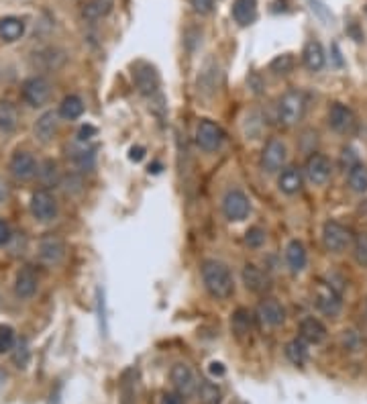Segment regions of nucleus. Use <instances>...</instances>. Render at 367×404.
Wrapping results in <instances>:
<instances>
[{
	"label": "nucleus",
	"instance_id": "nucleus-39",
	"mask_svg": "<svg viewBox=\"0 0 367 404\" xmlns=\"http://www.w3.org/2000/svg\"><path fill=\"white\" fill-rule=\"evenodd\" d=\"M10 239H12V227H10V223L6 219L0 217V247L8 245Z\"/></svg>",
	"mask_w": 367,
	"mask_h": 404
},
{
	"label": "nucleus",
	"instance_id": "nucleus-33",
	"mask_svg": "<svg viewBox=\"0 0 367 404\" xmlns=\"http://www.w3.org/2000/svg\"><path fill=\"white\" fill-rule=\"evenodd\" d=\"M269 70L278 76H286L294 70V58L290 54H284V56H278L276 59H271L269 63Z\"/></svg>",
	"mask_w": 367,
	"mask_h": 404
},
{
	"label": "nucleus",
	"instance_id": "nucleus-41",
	"mask_svg": "<svg viewBox=\"0 0 367 404\" xmlns=\"http://www.w3.org/2000/svg\"><path fill=\"white\" fill-rule=\"evenodd\" d=\"M162 404H186V398L180 392H166L162 398Z\"/></svg>",
	"mask_w": 367,
	"mask_h": 404
},
{
	"label": "nucleus",
	"instance_id": "nucleus-29",
	"mask_svg": "<svg viewBox=\"0 0 367 404\" xmlns=\"http://www.w3.org/2000/svg\"><path fill=\"white\" fill-rule=\"evenodd\" d=\"M347 182H349V188L357 194H364L367 192V166L364 164H353L349 168V173H347Z\"/></svg>",
	"mask_w": 367,
	"mask_h": 404
},
{
	"label": "nucleus",
	"instance_id": "nucleus-15",
	"mask_svg": "<svg viewBox=\"0 0 367 404\" xmlns=\"http://www.w3.org/2000/svg\"><path fill=\"white\" fill-rule=\"evenodd\" d=\"M65 255V243L58 235H47L39 241V257L47 266H58Z\"/></svg>",
	"mask_w": 367,
	"mask_h": 404
},
{
	"label": "nucleus",
	"instance_id": "nucleus-9",
	"mask_svg": "<svg viewBox=\"0 0 367 404\" xmlns=\"http://www.w3.org/2000/svg\"><path fill=\"white\" fill-rule=\"evenodd\" d=\"M314 302H316L318 310L324 312V315H329V317L339 315V310L343 306L341 292L337 288H333V284H326V282H320L314 288Z\"/></svg>",
	"mask_w": 367,
	"mask_h": 404
},
{
	"label": "nucleus",
	"instance_id": "nucleus-43",
	"mask_svg": "<svg viewBox=\"0 0 367 404\" xmlns=\"http://www.w3.org/2000/svg\"><path fill=\"white\" fill-rule=\"evenodd\" d=\"M210 372H212L214 376H223V374H225V368H223V363L212 361V363H210Z\"/></svg>",
	"mask_w": 367,
	"mask_h": 404
},
{
	"label": "nucleus",
	"instance_id": "nucleus-31",
	"mask_svg": "<svg viewBox=\"0 0 367 404\" xmlns=\"http://www.w3.org/2000/svg\"><path fill=\"white\" fill-rule=\"evenodd\" d=\"M286 357L294 363V365H302L308 357V349H306L304 339H292L286 343Z\"/></svg>",
	"mask_w": 367,
	"mask_h": 404
},
{
	"label": "nucleus",
	"instance_id": "nucleus-11",
	"mask_svg": "<svg viewBox=\"0 0 367 404\" xmlns=\"http://www.w3.org/2000/svg\"><path fill=\"white\" fill-rule=\"evenodd\" d=\"M133 82L141 94H153L159 86V76L155 67L147 61H137L133 65Z\"/></svg>",
	"mask_w": 367,
	"mask_h": 404
},
{
	"label": "nucleus",
	"instance_id": "nucleus-14",
	"mask_svg": "<svg viewBox=\"0 0 367 404\" xmlns=\"http://www.w3.org/2000/svg\"><path fill=\"white\" fill-rule=\"evenodd\" d=\"M170 378H172V384L176 388V392H180L184 398L192 396L196 390H198V382H196V376L192 372L190 365L186 363H176L170 372Z\"/></svg>",
	"mask_w": 367,
	"mask_h": 404
},
{
	"label": "nucleus",
	"instance_id": "nucleus-6",
	"mask_svg": "<svg viewBox=\"0 0 367 404\" xmlns=\"http://www.w3.org/2000/svg\"><path fill=\"white\" fill-rule=\"evenodd\" d=\"M196 143L204 151H216L225 143V131L210 118H204L196 127Z\"/></svg>",
	"mask_w": 367,
	"mask_h": 404
},
{
	"label": "nucleus",
	"instance_id": "nucleus-12",
	"mask_svg": "<svg viewBox=\"0 0 367 404\" xmlns=\"http://www.w3.org/2000/svg\"><path fill=\"white\" fill-rule=\"evenodd\" d=\"M39 288V274L33 266H25L19 270L14 278V296L19 300H29L37 294Z\"/></svg>",
	"mask_w": 367,
	"mask_h": 404
},
{
	"label": "nucleus",
	"instance_id": "nucleus-17",
	"mask_svg": "<svg viewBox=\"0 0 367 404\" xmlns=\"http://www.w3.org/2000/svg\"><path fill=\"white\" fill-rule=\"evenodd\" d=\"M329 125L337 133H351L355 129V115L349 107H345L341 103H333V107L329 111Z\"/></svg>",
	"mask_w": 367,
	"mask_h": 404
},
{
	"label": "nucleus",
	"instance_id": "nucleus-2",
	"mask_svg": "<svg viewBox=\"0 0 367 404\" xmlns=\"http://www.w3.org/2000/svg\"><path fill=\"white\" fill-rule=\"evenodd\" d=\"M21 96L23 100L33 107V109H39L43 105H47V100L52 98V84L47 78L43 76H31L23 82L21 86Z\"/></svg>",
	"mask_w": 367,
	"mask_h": 404
},
{
	"label": "nucleus",
	"instance_id": "nucleus-27",
	"mask_svg": "<svg viewBox=\"0 0 367 404\" xmlns=\"http://www.w3.org/2000/svg\"><path fill=\"white\" fill-rule=\"evenodd\" d=\"M58 115H60L61 118H65V120H76V118H80V116L84 115V103H82V98L76 96V94L65 96V98L61 100Z\"/></svg>",
	"mask_w": 367,
	"mask_h": 404
},
{
	"label": "nucleus",
	"instance_id": "nucleus-20",
	"mask_svg": "<svg viewBox=\"0 0 367 404\" xmlns=\"http://www.w3.org/2000/svg\"><path fill=\"white\" fill-rule=\"evenodd\" d=\"M300 339H304L312 345H318L326 339V327L318 319L306 317L300 321Z\"/></svg>",
	"mask_w": 367,
	"mask_h": 404
},
{
	"label": "nucleus",
	"instance_id": "nucleus-23",
	"mask_svg": "<svg viewBox=\"0 0 367 404\" xmlns=\"http://www.w3.org/2000/svg\"><path fill=\"white\" fill-rule=\"evenodd\" d=\"M302 61H304V65L310 70V72H318V70H322V67H324V61H326L322 45H320L318 41L310 39V41L304 45Z\"/></svg>",
	"mask_w": 367,
	"mask_h": 404
},
{
	"label": "nucleus",
	"instance_id": "nucleus-42",
	"mask_svg": "<svg viewBox=\"0 0 367 404\" xmlns=\"http://www.w3.org/2000/svg\"><path fill=\"white\" fill-rule=\"evenodd\" d=\"M143 156H145V149H143V147H133L131 153H129V158H131L133 162H141Z\"/></svg>",
	"mask_w": 367,
	"mask_h": 404
},
{
	"label": "nucleus",
	"instance_id": "nucleus-24",
	"mask_svg": "<svg viewBox=\"0 0 367 404\" xmlns=\"http://www.w3.org/2000/svg\"><path fill=\"white\" fill-rule=\"evenodd\" d=\"M257 17V0H235L233 4V19L237 25L247 27Z\"/></svg>",
	"mask_w": 367,
	"mask_h": 404
},
{
	"label": "nucleus",
	"instance_id": "nucleus-34",
	"mask_svg": "<svg viewBox=\"0 0 367 404\" xmlns=\"http://www.w3.org/2000/svg\"><path fill=\"white\" fill-rule=\"evenodd\" d=\"M353 255L362 268H367V233H359L353 239Z\"/></svg>",
	"mask_w": 367,
	"mask_h": 404
},
{
	"label": "nucleus",
	"instance_id": "nucleus-36",
	"mask_svg": "<svg viewBox=\"0 0 367 404\" xmlns=\"http://www.w3.org/2000/svg\"><path fill=\"white\" fill-rule=\"evenodd\" d=\"M245 243L249 247H261L265 243V231L261 227H251L245 235Z\"/></svg>",
	"mask_w": 367,
	"mask_h": 404
},
{
	"label": "nucleus",
	"instance_id": "nucleus-26",
	"mask_svg": "<svg viewBox=\"0 0 367 404\" xmlns=\"http://www.w3.org/2000/svg\"><path fill=\"white\" fill-rule=\"evenodd\" d=\"M113 4L115 0H88L82 8V17L86 21H98L113 10Z\"/></svg>",
	"mask_w": 367,
	"mask_h": 404
},
{
	"label": "nucleus",
	"instance_id": "nucleus-32",
	"mask_svg": "<svg viewBox=\"0 0 367 404\" xmlns=\"http://www.w3.org/2000/svg\"><path fill=\"white\" fill-rule=\"evenodd\" d=\"M231 325H233V331L237 337H243L251 331V315L245 310V308H239L235 310L233 319H231Z\"/></svg>",
	"mask_w": 367,
	"mask_h": 404
},
{
	"label": "nucleus",
	"instance_id": "nucleus-25",
	"mask_svg": "<svg viewBox=\"0 0 367 404\" xmlns=\"http://www.w3.org/2000/svg\"><path fill=\"white\" fill-rule=\"evenodd\" d=\"M278 188L284 194H288V196L300 192V188H302V173H300V170L298 168H286L278 178Z\"/></svg>",
	"mask_w": 367,
	"mask_h": 404
},
{
	"label": "nucleus",
	"instance_id": "nucleus-28",
	"mask_svg": "<svg viewBox=\"0 0 367 404\" xmlns=\"http://www.w3.org/2000/svg\"><path fill=\"white\" fill-rule=\"evenodd\" d=\"M19 125V111L12 103L0 100V131L12 133Z\"/></svg>",
	"mask_w": 367,
	"mask_h": 404
},
{
	"label": "nucleus",
	"instance_id": "nucleus-7",
	"mask_svg": "<svg viewBox=\"0 0 367 404\" xmlns=\"http://www.w3.org/2000/svg\"><path fill=\"white\" fill-rule=\"evenodd\" d=\"M8 170H10V176L16 182H29L39 172V164H37V160L29 151L19 149V151L12 153V158L8 162Z\"/></svg>",
	"mask_w": 367,
	"mask_h": 404
},
{
	"label": "nucleus",
	"instance_id": "nucleus-21",
	"mask_svg": "<svg viewBox=\"0 0 367 404\" xmlns=\"http://www.w3.org/2000/svg\"><path fill=\"white\" fill-rule=\"evenodd\" d=\"M25 21L19 17H2L0 19V39L6 43H14L25 35Z\"/></svg>",
	"mask_w": 367,
	"mask_h": 404
},
{
	"label": "nucleus",
	"instance_id": "nucleus-44",
	"mask_svg": "<svg viewBox=\"0 0 367 404\" xmlns=\"http://www.w3.org/2000/svg\"><path fill=\"white\" fill-rule=\"evenodd\" d=\"M366 12H367V4H366Z\"/></svg>",
	"mask_w": 367,
	"mask_h": 404
},
{
	"label": "nucleus",
	"instance_id": "nucleus-8",
	"mask_svg": "<svg viewBox=\"0 0 367 404\" xmlns=\"http://www.w3.org/2000/svg\"><path fill=\"white\" fill-rule=\"evenodd\" d=\"M286 158H288L286 143L280 139H269L261 153V168L267 173L280 172L286 164Z\"/></svg>",
	"mask_w": 367,
	"mask_h": 404
},
{
	"label": "nucleus",
	"instance_id": "nucleus-18",
	"mask_svg": "<svg viewBox=\"0 0 367 404\" xmlns=\"http://www.w3.org/2000/svg\"><path fill=\"white\" fill-rule=\"evenodd\" d=\"M58 118H60V115L54 113V111H47L37 118V123L33 127V133L41 143H52L56 139V135L60 131V120Z\"/></svg>",
	"mask_w": 367,
	"mask_h": 404
},
{
	"label": "nucleus",
	"instance_id": "nucleus-3",
	"mask_svg": "<svg viewBox=\"0 0 367 404\" xmlns=\"http://www.w3.org/2000/svg\"><path fill=\"white\" fill-rule=\"evenodd\" d=\"M306 109V100L302 92H296V90H290L286 92L280 103H278V116L284 125H296L302 120Z\"/></svg>",
	"mask_w": 367,
	"mask_h": 404
},
{
	"label": "nucleus",
	"instance_id": "nucleus-13",
	"mask_svg": "<svg viewBox=\"0 0 367 404\" xmlns=\"http://www.w3.org/2000/svg\"><path fill=\"white\" fill-rule=\"evenodd\" d=\"M306 178L310 180V184L314 186H322L329 182L331 172H333V166H331V160L322 153H312L308 160H306L304 166Z\"/></svg>",
	"mask_w": 367,
	"mask_h": 404
},
{
	"label": "nucleus",
	"instance_id": "nucleus-16",
	"mask_svg": "<svg viewBox=\"0 0 367 404\" xmlns=\"http://www.w3.org/2000/svg\"><path fill=\"white\" fill-rule=\"evenodd\" d=\"M257 317L269 327H280L286 321V308L276 298H263L257 306Z\"/></svg>",
	"mask_w": 367,
	"mask_h": 404
},
{
	"label": "nucleus",
	"instance_id": "nucleus-22",
	"mask_svg": "<svg viewBox=\"0 0 367 404\" xmlns=\"http://www.w3.org/2000/svg\"><path fill=\"white\" fill-rule=\"evenodd\" d=\"M286 262H288V266H290V270L294 274H298V272L304 270L308 255H306V247L302 241L294 239V241L288 243V247H286Z\"/></svg>",
	"mask_w": 367,
	"mask_h": 404
},
{
	"label": "nucleus",
	"instance_id": "nucleus-5",
	"mask_svg": "<svg viewBox=\"0 0 367 404\" xmlns=\"http://www.w3.org/2000/svg\"><path fill=\"white\" fill-rule=\"evenodd\" d=\"M29 209H31V215L39 223H49L58 217V200L47 188H41V190L33 192Z\"/></svg>",
	"mask_w": 367,
	"mask_h": 404
},
{
	"label": "nucleus",
	"instance_id": "nucleus-1",
	"mask_svg": "<svg viewBox=\"0 0 367 404\" xmlns=\"http://www.w3.org/2000/svg\"><path fill=\"white\" fill-rule=\"evenodd\" d=\"M202 282H204L206 292L216 300H225L235 292L231 270L223 262H216V259H206L202 264Z\"/></svg>",
	"mask_w": 367,
	"mask_h": 404
},
{
	"label": "nucleus",
	"instance_id": "nucleus-30",
	"mask_svg": "<svg viewBox=\"0 0 367 404\" xmlns=\"http://www.w3.org/2000/svg\"><path fill=\"white\" fill-rule=\"evenodd\" d=\"M198 403L200 404H221L223 403V392L214 382H202L198 386Z\"/></svg>",
	"mask_w": 367,
	"mask_h": 404
},
{
	"label": "nucleus",
	"instance_id": "nucleus-37",
	"mask_svg": "<svg viewBox=\"0 0 367 404\" xmlns=\"http://www.w3.org/2000/svg\"><path fill=\"white\" fill-rule=\"evenodd\" d=\"M37 173H39L41 178H45V182H54V180L58 178V164L49 160V162L43 164V168H39V172Z\"/></svg>",
	"mask_w": 367,
	"mask_h": 404
},
{
	"label": "nucleus",
	"instance_id": "nucleus-19",
	"mask_svg": "<svg viewBox=\"0 0 367 404\" xmlns=\"http://www.w3.org/2000/svg\"><path fill=\"white\" fill-rule=\"evenodd\" d=\"M243 284L249 292H255V294H263L269 290V278L263 270H259L257 266L253 264H247L243 268Z\"/></svg>",
	"mask_w": 367,
	"mask_h": 404
},
{
	"label": "nucleus",
	"instance_id": "nucleus-35",
	"mask_svg": "<svg viewBox=\"0 0 367 404\" xmlns=\"http://www.w3.org/2000/svg\"><path fill=\"white\" fill-rule=\"evenodd\" d=\"M14 347V329L8 325H0V353H6Z\"/></svg>",
	"mask_w": 367,
	"mask_h": 404
},
{
	"label": "nucleus",
	"instance_id": "nucleus-10",
	"mask_svg": "<svg viewBox=\"0 0 367 404\" xmlns=\"http://www.w3.org/2000/svg\"><path fill=\"white\" fill-rule=\"evenodd\" d=\"M251 211V204H249V198L245 196V192L241 190H229L223 198V213L229 221H243L247 219Z\"/></svg>",
	"mask_w": 367,
	"mask_h": 404
},
{
	"label": "nucleus",
	"instance_id": "nucleus-40",
	"mask_svg": "<svg viewBox=\"0 0 367 404\" xmlns=\"http://www.w3.org/2000/svg\"><path fill=\"white\" fill-rule=\"evenodd\" d=\"M190 2L198 14H208V12H212V6H214V0H190Z\"/></svg>",
	"mask_w": 367,
	"mask_h": 404
},
{
	"label": "nucleus",
	"instance_id": "nucleus-4",
	"mask_svg": "<svg viewBox=\"0 0 367 404\" xmlns=\"http://www.w3.org/2000/svg\"><path fill=\"white\" fill-rule=\"evenodd\" d=\"M322 243L331 253H343L353 243V235L351 229H347L339 221H326L322 227Z\"/></svg>",
	"mask_w": 367,
	"mask_h": 404
},
{
	"label": "nucleus",
	"instance_id": "nucleus-38",
	"mask_svg": "<svg viewBox=\"0 0 367 404\" xmlns=\"http://www.w3.org/2000/svg\"><path fill=\"white\" fill-rule=\"evenodd\" d=\"M12 359H14L16 368H25L29 363V349H27V343H19Z\"/></svg>",
	"mask_w": 367,
	"mask_h": 404
}]
</instances>
